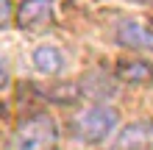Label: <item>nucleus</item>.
<instances>
[{
	"label": "nucleus",
	"mask_w": 153,
	"mask_h": 150,
	"mask_svg": "<svg viewBox=\"0 0 153 150\" xmlns=\"http://www.w3.org/2000/svg\"><path fill=\"white\" fill-rule=\"evenodd\" d=\"M114 125H117V111L111 106L95 103V106H89L86 111H81L73 120L70 131H73L75 139H81V142H86V145H95V142H103L114 131Z\"/></svg>",
	"instance_id": "f257e3e1"
},
{
	"label": "nucleus",
	"mask_w": 153,
	"mask_h": 150,
	"mask_svg": "<svg viewBox=\"0 0 153 150\" xmlns=\"http://www.w3.org/2000/svg\"><path fill=\"white\" fill-rule=\"evenodd\" d=\"M56 142H59V128L48 114H33V117L22 120L14 131L17 150H56Z\"/></svg>",
	"instance_id": "f03ea898"
},
{
	"label": "nucleus",
	"mask_w": 153,
	"mask_h": 150,
	"mask_svg": "<svg viewBox=\"0 0 153 150\" xmlns=\"http://www.w3.org/2000/svg\"><path fill=\"white\" fill-rule=\"evenodd\" d=\"M53 20H56L53 0H22L17 14H14L17 28L25 33H42L45 28L53 25Z\"/></svg>",
	"instance_id": "7ed1b4c3"
},
{
	"label": "nucleus",
	"mask_w": 153,
	"mask_h": 150,
	"mask_svg": "<svg viewBox=\"0 0 153 150\" xmlns=\"http://www.w3.org/2000/svg\"><path fill=\"white\" fill-rule=\"evenodd\" d=\"M114 36H117V45H123L128 50H139V53L153 50V28H148L139 20H120Z\"/></svg>",
	"instance_id": "20e7f679"
},
{
	"label": "nucleus",
	"mask_w": 153,
	"mask_h": 150,
	"mask_svg": "<svg viewBox=\"0 0 153 150\" xmlns=\"http://www.w3.org/2000/svg\"><path fill=\"white\" fill-rule=\"evenodd\" d=\"M150 139H153V122L139 120V122L125 125L106 150H145L150 145Z\"/></svg>",
	"instance_id": "39448f33"
},
{
	"label": "nucleus",
	"mask_w": 153,
	"mask_h": 150,
	"mask_svg": "<svg viewBox=\"0 0 153 150\" xmlns=\"http://www.w3.org/2000/svg\"><path fill=\"white\" fill-rule=\"evenodd\" d=\"M81 95L89 100H109L114 95V75H106L103 69L86 72L81 81Z\"/></svg>",
	"instance_id": "423d86ee"
},
{
	"label": "nucleus",
	"mask_w": 153,
	"mask_h": 150,
	"mask_svg": "<svg viewBox=\"0 0 153 150\" xmlns=\"http://www.w3.org/2000/svg\"><path fill=\"white\" fill-rule=\"evenodd\" d=\"M31 64L39 69L42 75H56L64 67V56L56 45H36L31 53Z\"/></svg>",
	"instance_id": "0eeeda50"
},
{
	"label": "nucleus",
	"mask_w": 153,
	"mask_h": 150,
	"mask_svg": "<svg viewBox=\"0 0 153 150\" xmlns=\"http://www.w3.org/2000/svg\"><path fill=\"white\" fill-rule=\"evenodd\" d=\"M114 78H120V81H128V83H148L153 81V67L148 61H123V64H117L114 69Z\"/></svg>",
	"instance_id": "6e6552de"
},
{
	"label": "nucleus",
	"mask_w": 153,
	"mask_h": 150,
	"mask_svg": "<svg viewBox=\"0 0 153 150\" xmlns=\"http://www.w3.org/2000/svg\"><path fill=\"white\" fill-rule=\"evenodd\" d=\"M11 0H0V31L8 28V22H11Z\"/></svg>",
	"instance_id": "1a4fd4ad"
},
{
	"label": "nucleus",
	"mask_w": 153,
	"mask_h": 150,
	"mask_svg": "<svg viewBox=\"0 0 153 150\" xmlns=\"http://www.w3.org/2000/svg\"><path fill=\"white\" fill-rule=\"evenodd\" d=\"M6 81H8V75H6V67H3V61H0V89L6 86Z\"/></svg>",
	"instance_id": "9d476101"
}]
</instances>
